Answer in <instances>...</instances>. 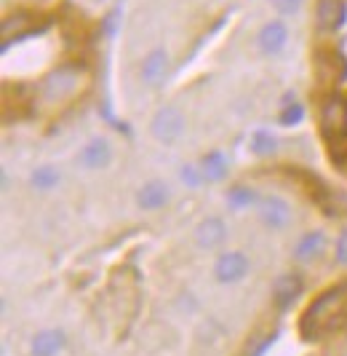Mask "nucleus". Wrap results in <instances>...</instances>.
Returning a JSON list of instances; mask_svg holds the SVG:
<instances>
[{
    "mask_svg": "<svg viewBox=\"0 0 347 356\" xmlns=\"http://www.w3.org/2000/svg\"><path fill=\"white\" fill-rule=\"evenodd\" d=\"M225 238H227V225L222 217H206V220H201V225L195 228V241H198V247H203V250L219 247Z\"/></svg>",
    "mask_w": 347,
    "mask_h": 356,
    "instance_id": "9",
    "label": "nucleus"
},
{
    "mask_svg": "<svg viewBox=\"0 0 347 356\" xmlns=\"http://www.w3.org/2000/svg\"><path fill=\"white\" fill-rule=\"evenodd\" d=\"M299 289H302V282H299L296 276H283V279H278L273 298H276V303L280 305V308H289V305L296 300Z\"/></svg>",
    "mask_w": 347,
    "mask_h": 356,
    "instance_id": "17",
    "label": "nucleus"
},
{
    "mask_svg": "<svg viewBox=\"0 0 347 356\" xmlns=\"http://www.w3.org/2000/svg\"><path fill=\"white\" fill-rule=\"evenodd\" d=\"M260 217L267 228L278 231V228H283V225L291 220V209H289V204H286L283 198L267 196V198H262V204H260Z\"/></svg>",
    "mask_w": 347,
    "mask_h": 356,
    "instance_id": "10",
    "label": "nucleus"
},
{
    "mask_svg": "<svg viewBox=\"0 0 347 356\" xmlns=\"http://www.w3.org/2000/svg\"><path fill=\"white\" fill-rule=\"evenodd\" d=\"M179 177H182V182H185L187 188H198V185L203 182V172H201L198 163H187V166H182Z\"/></svg>",
    "mask_w": 347,
    "mask_h": 356,
    "instance_id": "22",
    "label": "nucleus"
},
{
    "mask_svg": "<svg viewBox=\"0 0 347 356\" xmlns=\"http://www.w3.org/2000/svg\"><path fill=\"white\" fill-rule=\"evenodd\" d=\"M198 166H201V172H203V179H208V182H219V179H225V175H227V159H225V153H219V150L203 156Z\"/></svg>",
    "mask_w": 347,
    "mask_h": 356,
    "instance_id": "16",
    "label": "nucleus"
},
{
    "mask_svg": "<svg viewBox=\"0 0 347 356\" xmlns=\"http://www.w3.org/2000/svg\"><path fill=\"white\" fill-rule=\"evenodd\" d=\"M345 0H318L315 22L321 30H337L345 22Z\"/></svg>",
    "mask_w": 347,
    "mask_h": 356,
    "instance_id": "12",
    "label": "nucleus"
},
{
    "mask_svg": "<svg viewBox=\"0 0 347 356\" xmlns=\"http://www.w3.org/2000/svg\"><path fill=\"white\" fill-rule=\"evenodd\" d=\"M246 273H248V257L238 250L219 254V260L214 266V276L219 284H235V282L246 279Z\"/></svg>",
    "mask_w": 347,
    "mask_h": 356,
    "instance_id": "5",
    "label": "nucleus"
},
{
    "mask_svg": "<svg viewBox=\"0 0 347 356\" xmlns=\"http://www.w3.org/2000/svg\"><path fill=\"white\" fill-rule=\"evenodd\" d=\"M321 129L323 134L334 140L347 134V99L345 97H331L326 105L321 107Z\"/></svg>",
    "mask_w": 347,
    "mask_h": 356,
    "instance_id": "4",
    "label": "nucleus"
},
{
    "mask_svg": "<svg viewBox=\"0 0 347 356\" xmlns=\"http://www.w3.org/2000/svg\"><path fill=\"white\" fill-rule=\"evenodd\" d=\"M65 332L62 330H43L33 338V356H56L65 348Z\"/></svg>",
    "mask_w": 347,
    "mask_h": 356,
    "instance_id": "13",
    "label": "nucleus"
},
{
    "mask_svg": "<svg viewBox=\"0 0 347 356\" xmlns=\"http://www.w3.org/2000/svg\"><path fill=\"white\" fill-rule=\"evenodd\" d=\"M227 201H230V207L243 209V207H248V204L254 201V191H251V188H246V185H235V188H230Z\"/></svg>",
    "mask_w": 347,
    "mask_h": 356,
    "instance_id": "20",
    "label": "nucleus"
},
{
    "mask_svg": "<svg viewBox=\"0 0 347 356\" xmlns=\"http://www.w3.org/2000/svg\"><path fill=\"white\" fill-rule=\"evenodd\" d=\"M270 3H273V8H276L280 17H294V14H299V8H302L305 0H270Z\"/></svg>",
    "mask_w": 347,
    "mask_h": 356,
    "instance_id": "24",
    "label": "nucleus"
},
{
    "mask_svg": "<svg viewBox=\"0 0 347 356\" xmlns=\"http://www.w3.org/2000/svg\"><path fill=\"white\" fill-rule=\"evenodd\" d=\"M166 75H169V54L163 49H153L142 62V81L147 86L158 89V86H163Z\"/></svg>",
    "mask_w": 347,
    "mask_h": 356,
    "instance_id": "8",
    "label": "nucleus"
},
{
    "mask_svg": "<svg viewBox=\"0 0 347 356\" xmlns=\"http://www.w3.org/2000/svg\"><path fill=\"white\" fill-rule=\"evenodd\" d=\"M329 153H331V159H334V161H345L347 159V134L329 140Z\"/></svg>",
    "mask_w": 347,
    "mask_h": 356,
    "instance_id": "25",
    "label": "nucleus"
},
{
    "mask_svg": "<svg viewBox=\"0 0 347 356\" xmlns=\"http://www.w3.org/2000/svg\"><path fill=\"white\" fill-rule=\"evenodd\" d=\"M30 179H33L35 188H40V191H51L53 185H59L62 175H59V169H56V166H51V163H43V166H37V169H35Z\"/></svg>",
    "mask_w": 347,
    "mask_h": 356,
    "instance_id": "19",
    "label": "nucleus"
},
{
    "mask_svg": "<svg viewBox=\"0 0 347 356\" xmlns=\"http://www.w3.org/2000/svg\"><path fill=\"white\" fill-rule=\"evenodd\" d=\"M257 43H260V51L267 54V56H276L286 49V43H289V30H286V24L283 22H267L264 27L260 30V35H257Z\"/></svg>",
    "mask_w": 347,
    "mask_h": 356,
    "instance_id": "6",
    "label": "nucleus"
},
{
    "mask_svg": "<svg viewBox=\"0 0 347 356\" xmlns=\"http://www.w3.org/2000/svg\"><path fill=\"white\" fill-rule=\"evenodd\" d=\"M334 260L339 266H347V231H342V236L337 238V250H334Z\"/></svg>",
    "mask_w": 347,
    "mask_h": 356,
    "instance_id": "26",
    "label": "nucleus"
},
{
    "mask_svg": "<svg viewBox=\"0 0 347 356\" xmlns=\"http://www.w3.org/2000/svg\"><path fill=\"white\" fill-rule=\"evenodd\" d=\"M30 30V14H14V17H8L3 22V30H0V35H3V49L8 46V40L17 35H24Z\"/></svg>",
    "mask_w": 347,
    "mask_h": 356,
    "instance_id": "18",
    "label": "nucleus"
},
{
    "mask_svg": "<svg viewBox=\"0 0 347 356\" xmlns=\"http://www.w3.org/2000/svg\"><path fill=\"white\" fill-rule=\"evenodd\" d=\"M110 161H112V147H110V143H107L104 137L88 140V143L81 147V153H78V163H81L83 169H102Z\"/></svg>",
    "mask_w": 347,
    "mask_h": 356,
    "instance_id": "7",
    "label": "nucleus"
},
{
    "mask_svg": "<svg viewBox=\"0 0 347 356\" xmlns=\"http://www.w3.org/2000/svg\"><path fill=\"white\" fill-rule=\"evenodd\" d=\"M323 247H326V236H323V231L305 233V236L299 238V244H296L294 260L296 263H310V260H315V257L323 252Z\"/></svg>",
    "mask_w": 347,
    "mask_h": 356,
    "instance_id": "14",
    "label": "nucleus"
},
{
    "mask_svg": "<svg viewBox=\"0 0 347 356\" xmlns=\"http://www.w3.org/2000/svg\"><path fill=\"white\" fill-rule=\"evenodd\" d=\"M347 289L342 284L331 286L326 292H321L305 311V316L299 321V330L307 340L323 338L334 330H339L347 319Z\"/></svg>",
    "mask_w": 347,
    "mask_h": 356,
    "instance_id": "1",
    "label": "nucleus"
},
{
    "mask_svg": "<svg viewBox=\"0 0 347 356\" xmlns=\"http://www.w3.org/2000/svg\"><path fill=\"white\" fill-rule=\"evenodd\" d=\"M339 65H342L339 54H318V56H315V70H318L323 83H337V81H342L345 70H342Z\"/></svg>",
    "mask_w": 347,
    "mask_h": 356,
    "instance_id": "15",
    "label": "nucleus"
},
{
    "mask_svg": "<svg viewBox=\"0 0 347 356\" xmlns=\"http://www.w3.org/2000/svg\"><path fill=\"white\" fill-rule=\"evenodd\" d=\"M150 131H153V137H155L158 143L174 145L182 137V131H185V115H182V110L174 105L160 107L155 115H153Z\"/></svg>",
    "mask_w": 347,
    "mask_h": 356,
    "instance_id": "3",
    "label": "nucleus"
},
{
    "mask_svg": "<svg viewBox=\"0 0 347 356\" xmlns=\"http://www.w3.org/2000/svg\"><path fill=\"white\" fill-rule=\"evenodd\" d=\"M169 185L166 182H160V179H150V182H144L142 188H139L137 193V204L142 209H150V212H155L160 207H166V201H169Z\"/></svg>",
    "mask_w": 347,
    "mask_h": 356,
    "instance_id": "11",
    "label": "nucleus"
},
{
    "mask_svg": "<svg viewBox=\"0 0 347 356\" xmlns=\"http://www.w3.org/2000/svg\"><path fill=\"white\" fill-rule=\"evenodd\" d=\"M83 83H86V70L81 65H65L43 81L40 94L49 105H59V102H67L69 97H75Z\"/></svg>",
    "mask_w": 347,
    "mask_h": 356,
    "instance_id": "2",
    "label": "nucleus"
},
{
    "mask_svg": "<svg viewBox=\"0 0 347 356\" xmlns=\"http://www.w3.org/2000/svg\"><path fill=\"white\" fill-rule=\"evenodd\" d=\"M302 115H305V107L299 105V102H289V105L283 107V113H280V124H286V126L299 124Z\"/></svg>",
    "mask_w": 347,
    "mask_h": 356,
    "instance_id": "23",
    "label": "nucleus"
},
{
    "mask_svg": "<svg viewBox=\"0 0 347 356\" xmlns=\"http://www.w3.org/2000/svg\"><path fill=\"white\" fill-rule=\"evenodd\" d=\"M251 150H254L257 156H270V153H276V137L267 134V131H260V134L251 140Z\"/></svg>",
    "mask_w": 347,
    "mask_h": 356,
    "instance_id": "21",
    "label": "nucleus"
}]
</instances>
